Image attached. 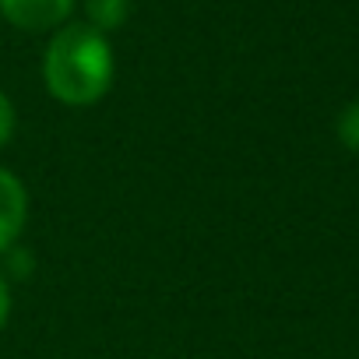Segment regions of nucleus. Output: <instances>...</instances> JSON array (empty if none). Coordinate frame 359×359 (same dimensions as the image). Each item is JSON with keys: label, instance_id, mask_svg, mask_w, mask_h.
<instances>
[{"label": "nucleus", "instance_id": "nucleus-1", "mask_svg": "<svg viewBox=\"0 0 359 359\" xmlns=\"http://www.w3.org/2000/svg\"><path fill=\"white\" fill-rule=\"evenodd\" d=\"M116 78V57L109 36L85 22H67L53 32L43 53V85L64 106H95L109 95Z\"/></svg>", "mask_w": 359, "mask_h": 359}, {"label": "nucleus", "instance_id": "nucleus-2", "mask_svg": "<svg viewBox=\"0 0 359 359\" xmlns=\"http://www.w3.org/2000/svg\"><path fill=\"white\" fill-rule=\"evenodd\" d=\"M78 0H0V15L22 32H57L74 15Z\"/></svg>", "mask_w": 359, "mask_h": 359}, {"label": "nucleus", "instance_id": "nucleus-3", "mask_svg": "<svg viewBox=\"0 0 359 359\" xmlns=\"http://www.w3.org/2000/svg\"><path fill=\"white\" fill-rule=\"evenodd\" d=\"M25 226H29V191L11 169L0 165V257L11 247H18Z\"/></svg>", "mask_w": 359, "mask_h": 359}, {"label": "nucleus", "instance_id": "nucleus-4", "mask_svg": "<svg viewBox=\"0 0 359 359\" xmlns=\"http://www.w3.org/2000/svg\"><path fill=\"white\" fill-rule=\"evenodd\" d=\"M130 18V0H85V25L109 36Z\"/></svg>", "mask_w": 359, "mask_h": 359}, {"label": "nucleus", "instance_id": "nucleus-5", "mask_svg": "<svg viewBox=\"0 0 359 359\" xmlns=\"http://www.w3.org/2000/svg\"><path fill=\"white\" fill-rule=\"evenodd\" d=\"M334 134L348 151H359V99L341 106V113L334 120Z\"/></svg>", "mask_w": 359, "mask_h": 359}, {"label": "nucleus", "instance_id": "nucleus-6", "mask_svg": "<svg viewBox=\"0 0 359 359\" xmlns=\"http://www.w3.org/2000/svg\"><path fill=\"white\" fill-rule=\"evenodd\" d=\"M15 127H18V113H15V102L8 99V92H4V88H0V148H4V144L11 141Z\"/></svg>", "mask_w": 359, "mask_h": 359}, {"label": "nucleus", "instance_id": "nucleus-7", "mask_svg": "<svg viewBox=\"0 0 359 359\" xmlns=\"http://www.w3.org/2000/svg\"><path fill=\"white\" fill-rule=\"evenodd\" d=\"M8 317H11V285H8L4 271H0V331H4Z\"/></svg>", "mask_w": 359, "mask_h": 359}]
</instances>
